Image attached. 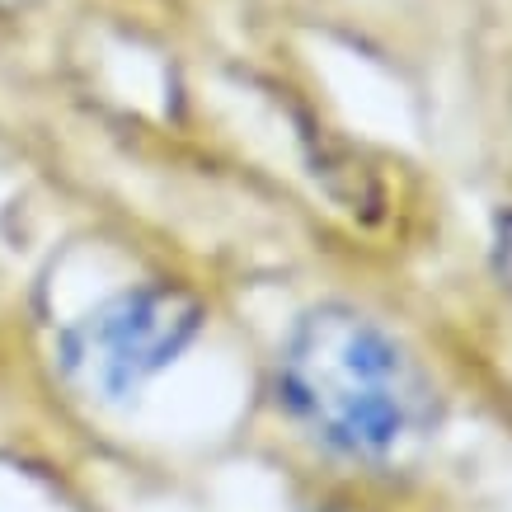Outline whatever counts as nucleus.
Segmentation results:
<instances>
[{
    "instance_id": "nucleus-5",
    "label": "nucleus",
    "mask_w": 512,
    "mask_h": 512,
    "mask_svg": "<svg viewBox=\"0 0 512 512\" xmlns=\"http://www.w3.org/2000/svg\"><path fill=\"white\" fill-rule=\"evenodd\" d=\"M311 512H376V508H357V503H329V508H311Z\"/></svg>"
},
{
    "instance_id": "nucleus-3",
    "label": "nucleus",
    "mask_w": 512,
    "mask_h": 512,
    "mask_svg": "<svg viewBox=\"0 0 512 512\" xmlns=\"http://www.w3.org/2000/svg\"><path fill=\"white\" fill-rule=\"evenodd\" d=\"M489 264H494V278L512 292V207H503L494 217V240H489Z\"/></svg>"
},
{
    "instance_id": "nucleus-2",
    "label": "nucleus",
    "mask_w": 512,
    "mask_h": 512,
    "mask_svg": "<svg viewBox=\"0 0 512 512\" xmlns=\"http://www.w3.org/2000/svg\"><path fill=\"white\" fill-rule=\"evenodd\" d=\"M207 306L184 282H137L109 292L62 329L57 357L66 381L99 404H127L193 348Z\"/></svg>"
},
{
    "instance_id": "nucleus-1",
    "label": "nucleus",
    "mask_w": 512,
    "mask_h": 512,
    "mask_svg": "<svg viewBox=\"0 0 512 512\" xmlns=\"http://www.w3.org/2000/svg\"><path fill=\"white\" fill-rule=\"evenodd\" d=\"M278 400L301 433L353 466H390L433 433V381L386 325L315 306L278 348Z\"/></svg>"
},
{
    "instance_id": "nucleus-4",
    "label": "nucleus",
    "mask_w": 512,
    "mask_h": 512,
    "mask_svg": "<svg viewBox=\"0 0 512 512\" xmlns=\"http://www.w3.org/2000/svg\"><path fill=\"white\" fill-rule=\"evenodd\" d=\"M38 5H47V0H0V24H5V19H24V15H33Z\"/></svg>"
}]
</instances>
